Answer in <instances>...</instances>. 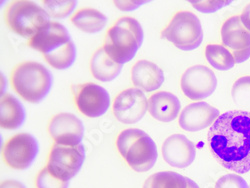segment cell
I'll return each instance as SVG.
<instances>
[{"label": "cell", "instance_id": "obj_28", "mask_svg": "<svg viewBox=\"0 0 250 188\" xmlns=\"http://www.w3.org/2000/svg\"><path fill=\"white\" fill-rule=\"evenodd\" d=\"M231 2L232 1H190L196 10L203 13H213Z\"/></svg>", "mask_w": 250, "mask_h": 188}, {"label": "cell", "instance_id": "obj_23", "mask_svg": "<svg viewBox=\"0 0 250 188\" xmlns=\"http://www.w3.org/2000/svg\"><path fill=\"white\" fill-rule=\"evenodd\" d=\"M205 57L213 68L221 71L231 69L236 63L231 52L221 44H208Z\"/></svg>", "mask_w": 250, "mask_h": 188}, {"label": "cell", "instance_id": "obj_2", "mask_svg": "<svg viewBox=\"0 0 250 188\" xmlns=\"http://www.w3.org/2000/svg\"><path fill=\"white\" fill-rule=\"evenodd\" d=\"M28 45L43 54L55 69L69 68L75 61L76 48L67 29L58 22H49L28 40Z\"/></svg>", "mask_w": 250, "mask_h": 188}, {"label": "cell", "instance_id": "obj_18", "mask_svg": "<svg viewBox=\"0 0 250 188\" xmlns=\"http://www.w3.org/2000/svg\"><path fill=\"white\" fill-rule=\"evenodd\" d=\"M180 108L179 99L167 91L154 93L148 99V111L150 115L161 122L173 121L178 116Z\"/></svg>", "mask_w": 250, "mask_h": 188}, {"label": "cell", "instance_id": "obj_20", "mask_svg": "<svg viewBox=\"0 0 250 188\" xmlns=\"http://www.w3.org/2000/svg\"><path fill=\"white\" fill-rule=\"evenodd\" d=\"M122 64L114 62L104 51L103 47L96 50L90 61V71L92 76L102 82L114 80L122 70Z\"/></svg>", "mask_w": 250, "mask_h": 188}, {"label": "cell", "instance_id": "obj_17", "mask_svg": "<svg viewBox=\"0 0 250 188\" xmlns=\"http://www.w3.org/2000/svg\"><path fill=\"white\" fill-rule=\"evenodd\" d=\"M131 80L136 88L152 92L163 84L164 73L153 62L139 60L132 67Z\"/></svg>", "mask_w": 250, "mask_h": 188}, {"label": "cell", "instance_id": "obj_25", "mask_svg": "<svg viewBox=\"0 0 250 188\" xmlns=\"http://www.w3.org/2000/svg\"><path fill=\"white\" fill-rule=\"evenodd\" d=\"M76 1H43V9L53 18H65L75 9Z\"/></svg>", "mask_w": 250, "mask_h": 188}, {"label": "cell", "instance_id": "obj_7", "mask_svg": "<svg viewBox=\"0 0 250 188\" xmlns=\"http://www.w3.org/2000/svg\"><path fill=\"white\" fill-rule=\"evenodd\" d=\"M161 37L170 41L181 50H194L200 46L203 40L200 20L192 12L179 11L162 30Z\"/></svg>", "mask_w": 250, "mask_h": 188}, {"label": "cell", "instance_id": "obj_24", "mask_svg": "<svg viewBox=\"0 0 250 188\" xmlns=\"http://www.w3.org/2000/svg\"><path fill=\"white\" fill-rule=\"evenodd\" d=\"M232 98L239 107L250 108V76H242L234 82Z\"/></svg>", "mask_w": 250, "mask_h": 188}, {"label": "cell", "instance_id": "obj_12", "mask_svg": "<svg viewBox=\"0 0 250 188\" xmlns=\"http://www.w3.org/2000/svg\"><path fill=\"white\" fill-rule=\"evenodd\" d=\"M148 110V99L142 90L128 88L120 92L113 103V113L124 124L140 121Z\"/></svg>", "mask_w": 250, "mask_h": 188}, {"label": "cell", "instance_id": "obj_6", "mask_svg": "<svg viewBox=\"0 0 250 188\" xmlns=\"http://www.w3.org/2000/svg\"><path fill=\"white\" fill-rule=\"evenodd\" d=\"M5 21L12 31L24 38L33 37L50 22L49 15L42 7L35 2L24 0L14 1L8 6Z\"/></svg>", "mask_w": 250, "mask_h": 188}, {"label": "cell", "instance_id": "obj_8", "mask_svg": "<svg viewBox=\"0 0 250 188\" xmlns=\"http://www.w3.org/2000/svg\"><path fill=\"white\" fill-rule=\"evenodd\" d=\"M85 160V149L82 144L65 146L54 143L49 152L47 168L63 181L72 179L82 168Z\"/></svg>", "mask_w": 250, "mask_h": 188}, {"label": "cell", "instance_id": "obj_22", "mask_svg": "<svg viewBox=\"0 0 250 188\" xmlns=\"http://www.w3.org/2000/svg\"><path fill=\"white\" fill-rule=\"evenodd\" d=\"M190 178L172 171H161L152 174L145 181L143 188H188Z\"/></svg>", "mask_w": 250, "mask_h": 188}, {"label": "cell", "instance_id": "obj_21", "mask_svg": "<svg viewBox=\"0 0 250 188\" xmlns=\"http://www.w3.org/2000/svg\"><path fill=\"white\" fill-rule=\"evenodd\" d=\"M71 22L81 31L86 33H97L107 23V17L93 8H82L72 17Z\"/></svg>", "mask_w": 250, "mask_h": 188}, {"label": "cell", "instance_id": "obj_1", "mask_svg": "<svg viewBox=\"0 0 250 188\" xmlns=\"http://www.w3.org/2000/svg\"><path fill=\"white\" fill-rule=\"evenodd\" d=\"M207 137L211 153L226 169L240 174L250 171V111L221 114Z\"/></svg>", "mask_w": 250, "mask_h": 188}, {"label": "cell", "instance_id": "obj_5", "mask_svg": "<svg viewBox=\"0 0 250 188\" xmlns=\"http://www.w3.org/2000/svg\"><path fill=\"white\" fill-rule=\"evenodd\" d=\"M11 85L24 100L42 101L52 86V75L42 64L34 61L19 63L11 73Z\"/></svg>", "mask_w": 250, "mask_h": 188}, {"label": "cell", "instance_id": "obj_4", "mask_svg": "<svg viewBox=\"0 0 250 188\" xmlns=\"http://www.w3.org/2000/svg\"><path fill=\"white\" fill-rule=\"evenodd\" d=\"M116 147L136 172H146L155 165L158 157L154 140L141 129L129 128L119 133L116 139Z\"/></svg>", "mask_w": 250, "mask_h": 188}, {"label": "cell", "instance_id": "obj_13", "mask_svg": "<svg viewBox=\"0 0 250 188\" xmlns=\"http://www.w3.org/2000/svg\"><path fill=\"white\" fill-rule=\"evenodd\" d=\"M222 44L233 55L236 63L250 57V31L241 22L240 16L229 17L221 27Z\"/></svg>", "mask_w": 250, "mask_h": 188}, {"label": "cell", "instance_id": "obj_15", "mask_svg": "<svg viewBox=\"0 0 250 188\" xmlns=\"http://www.w3.org/2000/svg\"><path fill=\"white\" fill-rule=\"evenodd\" d=\"M196 147L185 135L173 134L162 145V156L166 163L176 168L188 167L195 159Z\"/></svg>", "mask_w": 250, "mask_h": 188}, {"label": "cell", "instance_id": "obj_3", "mask_svg": "<svg viewBox=\"0 0 250 188\" xmlns=\"http://www.w3.org/2000/svg\"><path fill=\"white\" fill-rule=\"evenodd\" d=\"M144 32L133 17L123 16L108 29L103 49L118 64L132 60L143 43Z\"/></svg>", "mask_w": 250, "mask_h": 188}, {"label": "cell", "instance_id": "obj_27", "mask_svg": "<svg viewBox=\"0 0 250 188\" xmlns=\"http://www.w3.org/2000/svg\"><path fill=\"white\" fill-rule=\"evenodd\" d=\"M215 188H249V186L241 176L231 173L221 176L217 180Z\"/></svg>", "mask_w": 250, "mask_h": 188}, {"label": "cell", "instance_id": "obj_16", "mask_svg": "<svg viewBox=\"0 0 250 188\" xmlns=\"http://www.w3.org/2000/svg\"><path fill=\"white\" fill-rule=\"evenodd\" d=\"M220 116L218 109L206 102L188 104L179 116L180 127L186 131L196 132L209 127Z\"/></svg>", "mask_w": 250, "mask_h": 188}, {"label": "cell", "instance_id": "obj_10", "mask_svg": "<svg viewBox=\"0 0 250 188\" xmlns=\"http://www.w3.org/2000/svg\"><path fill=\"white\" fill-rule=\"evenodd\" d=\"M72 91L78 110L87 117H100L110 106L108 91L95 83L73 85Z\"/></svg>", "mask_w": 250, "mask_h": 188}, {"label": "cell", "instance_id": "obj_14", "mask_svg": "<svg viewBox=\"0 0 250 188\" xmlns=\"http://www.w3.org/2000/svg\"><path fill=\"white\" fill-rule=\"evenodd\" d=\"M48 132L55 143L65 146L79 145L84 135L82 121L72 113H58L48 124Z\"/></svg>", "mask_w": 250, "mask_h": 188}, {"label": "cell", "instance_id": "obj_31", "mask_svg": "<svg viewBox=\"0 0 250 188\" xmlns=\"http://www.w3.org/2000/svg\"><path fill=\"white\" fill-rule=\"evenodd\" d=\"M0 188H26V187L21 182L10 179V180H5V181L1 182Z\"/></svg>", "mask_w": 250, "mask_h": 188}, {"label": "cell", "instance_id": "obj_19", "mask_svg": "<svg viewBox=\"0 0 250 188\" xmlns=\"http://www.w3.org/2000/svg\"><path fill=\"white\" fill-rule=\"evenodd\" d=\"M25 121V110L21 103L11 94L1 96L0 102V125L4 129L15 130Z\"/></svg>", "mask_w": 250, "mask_h": 188}, {"label": "cell", "instance_id": "obj_30", "mask_svg": "<svg viewBox=\"0 0 250 188\" xmlns=\"http://www.w3.org/2000/svg\"><path fill=\"white\" fill-rule=\"evenodd\" d=\"M240 19H241V22L244 25V27L250 31V4H247L241 15H240Z\"/></svg>", "mask_w": 250, "mask_h": 188}, {"label": "cell", "instance_id": "obj_29", "mask_svg": "<svg viewBox=\"0 0 250 188\" xmlns=\"http://www.w3.org/2000/svg\"><path fill=\"white\" fill-rule=\"evenodd\" d=\"M115 5L124 11H129V10H134L138 6L146 3V1H114Z\"/></svg>", "mask_w": 250, "mask_h": 188}, {"label": "cell", "instance_id": "obj_11", "mask_svg": "<svg viewBox=\"0 0 250 188\" xmlns=\"http://www.w3.org/2000/svg\"><path fill=\"white\" fill-rule=\"evenodd\" d=\"M181 89L191 100L209 97L217 87L214 72L204 65H194L187 69L181 77Z\"/></svg>", "mask_w": 250, "mask_h": 188}, {"label": "cell", "instance_id": "obj_9", "mask_svg": "<svg viewBox=\"0 0 250 188\" xmlns=\"http://www.w3.org/2000/svg\"><path fill=\"white\" fill-rule=\"evenodd\" d=\"M38 152L39 145L33 135L18 133L4 144L2 157L11 168L25 170L34 162Z\"/></svg>", "mask_w": 250, "mask_h": 188}, {"label": "cell", "instance_id": "obj_26", "mask_svg": "<svg viewBox=\"0 0 250 188\" xmlns=\"http://www.w3.org/2000/svg\"><path fill=\"white\" fill-rule=\"evenodd\" d=\"M36 188H68L69 181H63L53 175L45 166L41 169L35 179Z\"/></svg>", "mask_w": 250, "mask_h": 188}]
</instances>
